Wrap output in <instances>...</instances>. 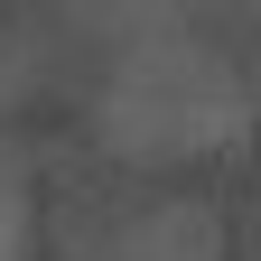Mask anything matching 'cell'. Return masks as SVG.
Returning a JSON list of instances; mask_svg holds the SVG:
<instances>
[{"label":"cell","mask_w":261,"mask_h":261,"mask_svg":"<svg viewBox=\"0 0 261 261\" xmlns=\"http://www.w3.org/2000/svg\"><path fill=\"white\" fill-rule=\"evenodd\" d=\"M93 140L140 177H177V168H215L252 140V84L196 28H149V38L112 47L103 84H93Z\"/></svg>","instance_id":"cell-1"},{"label":"cell","mask_w":261,"mask_h":261,"mask_svg":"<svg viewBox=\"0 0 261 261\" xmlns=\"http://www.w3.org/2000/svg\"><path fill=\"white\" fill-rule=\"evenodd\" d=\"M84 261H224V215L205 196H149V205L112 215Z\"/></svg>","instance_id":"cell-2"},{"label":"cell","mask_w":261,"mask_h":261,"mask_svg":"<svg viewBox=\"0 0 261 261\" xmlns=\"http://www.w3.org/2000/svg\"><path fill=\"white\" fill-rule=\"evenodd\" d=\"M0 261H38V196H28V159L0 140Z\"/></svg>","instance_id":"cell-3"}]
</instances>
